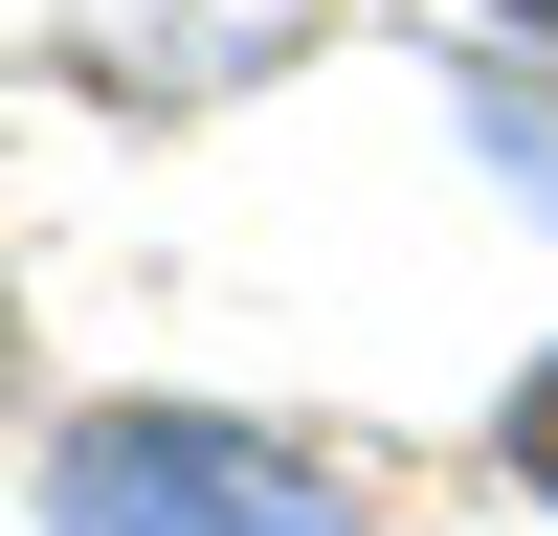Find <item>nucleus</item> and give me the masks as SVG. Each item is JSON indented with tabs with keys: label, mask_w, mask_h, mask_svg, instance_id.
<instances>
[{
	"label": "nucleus",
	"mask_w": 558,
	"mask_h": 536,
	"mask_svg": "<svg viewBox=\"0 0 558 536\" xmlns=\"http://www.w3.org/2000/svg\"><path fill=\"white\" fill-rule=\"evenodd\" d=\"M45 536H357V491L246 402H89L45 447Z\"/></svg>",
	"instance_id": "1"
},
{
	"label": "nucleus",
	"mask_w": 558,
	"mask_h": 536,
	"mask_svg": "<svg viewBox=\"0 0 558 536\" xmlns=\"http://www.w3.org/2000/svg\"><path fill=\"white\" fill-rule=\"evenodd\" d=\"M313 45H336V0H45V68H68L89 112H134V134L246 112V89L313 68Z\"/></svg>",
	"instance_id": "2"
},
{
	"label": "nucleus",
	"mask_w": 558,
	"mask_h": 536,
	"mask_svg": "<svg viewBox=\"0 0 558 536\" xmlns=\"http://www.w3.org/2000/svg\"><path fill=\"white\" fill-rule=\"evenodd\" d=\"M492 470H514V491H536V514H558V336L514 357V402H492Z\"/></svg>",
	"instance_id": "3"
},
{
	"label": "nucleus",
	"mask_w": 558,
	"mask_h": 536,
	"mask_svg": "<svg viewBox=\"0 0 558 536\" xmlns=\"http://www.w3.org/2000/svg\"><path fill=\"white\" fill-rule=\"evenodd\" d=\"M470 23H492V45H514V68H558V0H470Z\"/></svg>",
	"instance_id": "4"
},
{
	"label": "nucleus",
	"mask_w": 558,
	"mask_h": 536,
	"mask_svg": "<svg viewBox=\"0 0 558 536\" xmlns=\"http://www.w3.org/2000/svg\"><path fill=\"white\" fill-rule=\"evenodd\" d=\"M0 402H23V291H0Z\"/></svg>",
	"instance_id": "5"
}]
</instances>
